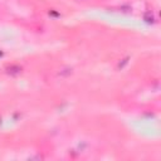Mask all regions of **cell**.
I'll return each mask as SVG.
<instances>
[{"instance_id":"1","label":"cell","mask_w":161,"mask_h":161,"mask_svg":"<svg viewBox=\"0 0 161 161\" xmlns=\"http://www.w3.org/2000/svg\"><path fill=\"white\" fill-rule=\"evenodd\" d=\"M20 72H22V67H19V65H10V67H8V73L12 74V75H17L19 74Z\"/></svg>"},{"instance_id":"2","label":"cell","mask_w":161,"mask_h":161,"mask_svg":"<svg viewBox=\"0 0 161 161\" xmlns=\"http://www.w3.org/2000/svg\"><path fill=\"white\" fill-rule=\"evenodd\" d=\"M144 20L146 23H154V20H155V18H154V15H152V13H146L145 15H144Z\"/></svg>"}]
</instances>
